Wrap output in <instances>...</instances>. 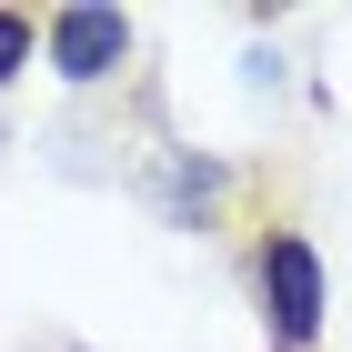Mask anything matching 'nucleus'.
<instances>
[{
    "instance_id": "2",
    "label": "nucleus",
    "mask_w": 352,
    "mask_h": 352,
    "mask_svg": "<svg viewBox=\"0 0 352 352\" xmlns=\"http://www.w3.org/2000/svg\"><path fill=\"white\" fill-rule=\"evenodd\" d=\"M121 51H131V21H121V10H60V21H51V71H60L71 91L111 81Z\"/></svg>"
},
{
    "instance_id": "4",
    "label": "nucleus",
    "mask_w": 352,
    "mask_h": 352,
    "mask_svg": "<svg viewBox=\"0 0 352 352\" xmlns=\"http://www.w3.org/2000/svg\"><path fill=\"white\" fill-rule=\"evenodd\" d=\"M30 71V10H0V91Z\"/></svg>"
},
{
    "instance_id": "3",
    "label": "nucleus",
    "mask_w": 352,
    "mask_h": 352,
    "mask_svg": "<svg viewBox=\"0 0 352 352\" xmlns=\"http://www.w3.org/2000/svg\"><path fill=\"white\" fill-rule=\"evenodd\" d=\"M212 201H221V171H212V162H171V171H162V212L201 221Z\"/></svg>"
},
{
    "instance_id": "1",
    "label": "nucleus",
    "mask_w": 352,
    "mask_h": 352,
    "mask_svg": "<svg viewBox=\"0 0 352 352\" xmlns=\"http://www.w3.org/2000/svg\"><path fill=\"white\" fill-rule=\"evenodd\" d=\"M252 282H262V322L282 332V352H312V332H322V262H312V242L302 232H262Z\"/></svg>"
}]
</instances>
